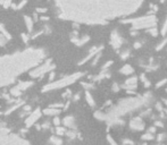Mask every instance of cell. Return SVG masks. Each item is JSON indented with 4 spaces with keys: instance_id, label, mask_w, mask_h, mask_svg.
Segmentation results:
<instances>
[{
    "instance_id": "obj_9",
    "label": "cell",
    "mask_w": 167,
    "mask_h": 145,
    "mask_svg": "<svg viewBox=\"0 0 167 145\" xmlns=\"http://www.w3.org/2000/svg\"><path fill=\"white\" fill-rule=\"evenodd\" d=\"M24 23H25V26H26L29 33H32L33 26H34V20L29 15H24Z\"/></svg>"
},
{
    "instance_id": "obj_27",
    "label": "cell",
    "mask_w": 167,
    "mask_h": 145,
    "mask_svg": "<svg viewBox=\"0 0 167 145\" xmlns=\"http://www.w3.org/2000/svg\"><path fill=\"white\" fill-rule=\"evenodd\" d=\"M35 11L38 14H46L48 11V9L44 8V7H38V8H35Z\"/></svg>"
},
{
    "instance_id": "obj_19",
    "label": "cell",
    "mask_w": 167,
    "mask_h": 145,
    "mask_svg": "<svg viewBox=\"0 0 167 145\" xmlns=\"http://www.w3.org/2000/svg\"><path fill=\"white\" fill-rule=\"evenodd\" d=\"M160 33H161V35H166V33H167V16H166V20H165L164 23H163Z\"/></svg>"
},
{
    "instance_id": "obj_2",
    "label": "cell",
    "mask_w": 167,
    "mask_h": 145,
    "mask_svg": "<svg viewBox=\"0 0 167 145\" xmlns=\"http://www.w3.org/2000/svg\"><path fill=\"white\" fill-rule=\"evenodd\" d=\"M122 23L131 24L132 31L149 30L157 25V18L155 15H144V16L135 17V18H124L122 20Z\"/></svg>"
},
{
    "instance_id": "obj_47",
    "label": "cell",
    "mask_w": 167,
    "mask_h": 145,
    "mask_svg": "<svg viewBox=\"0 0 167 145\" xmlns=\"http://www.w3.org/2000/svg\"><path fill=\"white\" fill-rule=\"evenodd\" d=\"M160 1H161V2H164V1H165V0H160Z\"/></svg>"
},
{
    "instance_id": "obj_4",
    "label": "cell",
    "mask_w": 167,
    "mask_h": 145,
    "mask_svg": "<svg viewBox=\"0 0 167 145\" xmlns=\"http://www.w3.org/2000/svg\"><path fill=\"white\" fill-rule=\"evenodd\" d=\"M53 68H55V65H53V64H51V60L48 59L46 63L43 64V65H41V66H38L35 69L31 70L30 75L32 76V77H40V76L44 75L46 72H50V70H53Z\"/></svg>"
},
{
    "instance_id": "obj_43",
    "label": "cell",
    "mask_w": 167,
    "mask_h": 145,
    "mask_svg": "<svg viewBox=\"0 0 167 145\" xmlns=\"http://www.w3.org/2000/svg\"><path fill=\"white\" fill-rule=\"evenodd\" d=\"M53 77H55V72H50V81H53Z\"/></svg>"
},
{
    "instance_id": "obj_35",
    "label": "cell",
    "mask_w": 167,
    "mask_h": 145,
    "mask_svg": "<svg viewBox=\"0 0 167 145\" xmlns=\"http://www.w3.org/2000/svg\"><path fill=\"white\" fill-rule=\"evenodd\" d=\"M67 135H68V137H71V138H74V137H75V133L69 132V133H67Z\"/></svg>"
},
{
    "instance_id": "obj_41",
    "label": "cell",
    "mask_w": 167,
    "mask_h": 145,
    "mask_svg": "<svg viewBox=\"0 0 167 145\" xmlns=\"http://www.w3.org/2000/svg\"><path fill=\"white\" fill-rule=\"evenodd\" d=\"M53 122H55V125H59V122H60V120H59L58 118H55V120H53Z\"/></svg>"
},
{
    "instance_id": "obj_28",
    "label": "cell",
    "mask_w": 167,
    "mask_h": 145,
    "mask_svg": "<svg viewBox=\"0 0 167 145\" xmlns=\"http://www.w3.org/2000/svg\"><path fill=\"white\" fill-rule=\"evenodd\" d=\"M165 84H167V78L161 79L160 82H159V83H157V84H156V87H161V86H164Z\"/></svg>"
},
{
    "instance_id": "obj_16",
    "label": "cell",
    "mask_w": 167,
    "mask_h": 145,
    "mask_svg": "<svg viewBox=\"0 0 167 145\" xmlns=\"http://www.w3.org/2000/svg\"><path fill=\"white\" fill-rule=\"evenodd\" d=\"M64 122H65V125L74 128V127H73V126H74V119H73V117H66V119L64 120Z\"/></svg>"
},
{
    "instance_id": "obj_3",
    "label": "cell",
    "mask_w": 167,
    "mask_h": 145,
    "mask_svg": "<svg viewBox=\"0 0 167 145\" xmlns=\"http://www.w3.org/2000/svg\"><path fill=\"white\" fill-rule=\"evenodd\" d=\"M84 75L83 72H75V74H73V75H69V76H66V77H63L62 79H59V81H56V82H53L48 84L47 86L43 87L44 91L47 90H53V89H59V87H64V86H67L69 84H72L74 83L75 81H77L79 78H81L82 76Z\"/></svg>"
},
{
    "instance_id": "obj_26",
    "label": "cell",
    "mask_w": 167,
    "mask_h": 145,
    "mask_svg": "<svg viewBox=\"0 0 167 145\" xmlns=\"http://www.w3.org/2000/svg\"><path fill=\"white\" fill-rule=\"evenodd\" d=\"M130 57V50H125V51H123V52L121 53V58L123 60H125L126 58H128Z\"/></svg>"
},
{
    "instance_id": "obj_5",
    "label": "cell",
    "mask_w": 167,
    "mask_h": 145,
    "mask_svg": "<svg viewBox=\"0 0 167 145\" xmlns=\"http://www.w3.org/2000/svg\"><path fill=\"white\" fill-rule=\"evenodd\" d=\"M123 43H124V40H123V37H122L121 33H119L117 30H114L110 33L111 46H113L115 50H118L122 46H123Z\"/></svg>"
},
{
    "instance_id": "obj_6",
    "label": "cell",
    "mask_w": 167,
    "mask_h": 145,
    "mask_svg": "<svg viewBox=\"0 0 167 145\" xmlns=\"http://www.w3.org/2000/svg\"><path fill=\"white\" fill-rule=\"evenodd\" d=\"M102 49H104V46H93V48H92V49L89 51L88 56L85 57V58H83V59L79 63V65H83V64L88 63L89 60L92 59V58H95V57L97 56L98 53H100V51H101Z\"/></svg>"
},
{
    "instance_id": "obj_13",
    "label": "cell",
    "mask_w": 167,
    "mask_h": 145,
    "mask_svg": "<svg viewBox=\"0 0 167 145\" xmlns=\"http://www.w3.org/2000/svg\"><path fill=\"white\" fill-rule=\"evenodd\" d=\"M85 99H86V102L89 103V106H91V107H95V100H93V98H92V95L90 94V93L86 91L85 92Z\"/></svg>"
},
{
    "instance_id": "obj_44",
    "label": "cell",
    "mask_w": 167,
    "mask_h": 145,
    "mask_svg": "<svg viewBox=\"0 0 167 145\" xmlns=\"http://www.w3.org/2000/svg\"><path fill=\"white\" fill-rule=\"evenodd\" d=\"M156 126H159V127H163V124H161L160 121H156V124H155Z\"/></svg>"
},
{
    "instance_id": "obj_37",
    "label": "cell",
    "mask_w": 167,
    "mask_h": 145,
    "mask_svg": "<svg viewBox=\"0 0 167 145\" xmlns=\"http://www.w3.org/2000/svg\"><path fill=\"white\" fill-rule=\"evenodd\" d=\"M134 48H135V49H139V48H141V42H135L134 43Z\"/></svg>"
},
{
    "instance_id": "obj_18",
    "label": "cell",
    "mask_w": 167,
    "mask_h": 145,
    "mask_svg": "<svg viewBox=\"0 0 167 145\" xmlns=\"http://www.w3.org/2000/svg\"><path fill=\"white\" fill-rule=\"evenodd\" d=\"M31 85H32V83H31V82H22V83H20L18 87H20L21 90H24V89H27V87H30Z\"/></svg>"
},
{
    "instance_id": "obj_33",
    "label": "cell",
    "mask_w": 167,
    "mask_h": 145,
    "mask_svg": "<svg viewBox=\"0 0 167 145\" xmlns=\"http://www.w3.org/2000/svg\"><path fill=\"white\" fill-rule=\"evenodd\" d=\"M57 133H58V134H64V133H65V129L58 127V128H57Z\"/></svg>"
},
{
    "instance_id": "obj_15",
    "label": "cell",
    "mask_w": 167,
    "mask_h": 145,
    "mask_svg": "<svg viewBox=\"0 0 167 145\" xmlns=\"http://www.w3.org/2000/svg\"><path fill=\"white\" fill-rule=\"evenodd\" d=\"M38 117H39V112L36 111L35 113H33V115L31 116V117H30V119H27V120H26L27 126L32 125V124H33V121H35L36 119H38Z\"/></svg>"
},
{
    "instance_id": "obj_29",
    "label": "cell",
    "mask_w": 167,
    "mask_h": 145,
    "mask_svg": "<svg viewBox=\"0 0 167 145\" xmlns=\"http://www.w3.org/2000/svg\"><path fill=\"white\" fill-rule=\"evenodd\" d=\"M59 112V110H49V109H48V110H46V111H44V113H47V115H57V113H58Z\"/></svg>"
},
{
    "instance_id": "obj_34",
    "label": "cell",
    "mask_w": 167,
    "mask_h": 145,
    "mask_svg": "<svg viewBox=\"0 0 167 145\" xmlns=\"http://www.w3.org/2000/svg\"><path fill=\"white\" fill-rule=\"evenodd\" d=\"M164 138H165V134H159V135H158V137H157L158 141H163Z\"/></svg>"
},
{
    "instance_id": "obj_48",
    "label": "cell",
    "mask_w": 167,
    "mask_h": 145,
    "mask_svg": "<svg viewBox=\"0 0 167 145\" xmlns=\"http://www.w3.org/2000/svg\"><path fill=\"white\" fill-rule=\"evenodd\" d=\"M166 92H167V89H166Z\"/></svg>"
},
{
    "instance_id": "obj_24",
    "label": "cell",
    "mask_w": 167,
    "mask_h": 145,
    "mask_svg": "<svg viewBox=\"0 0 167 145\" xmlns=\"http://www.w3.org/2000/svg\"><path fill=\"white\" fill-rule=\"evenodd\" d=\"M148 33H150L152 36H157V35H158V30H157V27L155 26V27H151V29H149V30H148Z\"/></svg>"
},
{
    "instance_id": "obj_11",
    "label": "cell",
    "mask_w": 167,
    "mask_h": 145,
    "mask_svg": "<svg viewBox=\"0 0 167 145\" xmlns=\"http://www.w3.org/2000/svg\"><path fill=\"white\" fill-rule=\"evenodd\" d=\"M26 5H27V0H21L20 2L16 3V5L13 2V5H12V8H13L14 10H21V9H23V8L26 6Z\"/></svg>"
},
{
    "instance_id": "obj_31",
    "label": "cell",
    "mask_w": 167,
    "mask_h": 145,
    "mask_svg": "<svg viewBox=\"0 0 167 145\" xmlns=\"http://www.w3.org/2000/svg\"><path fill=\"white\" fill-rule=\"evenodd\" d=\"M123 143H124V145L126 144V145H133L134 143H133V141H130V139H124L123 141Z\"/></svg>"
},
{
    "instance_id": "obj_25",
    "label": "cell",
    "mask_w": 167,
    "mask_h": 145,
    "mask_svg": "<svg viewBox=\"0 0 167 145\" xmlns=\"http://www.w3.org/2000/svg\"><path fill=\"white\" fill-rule=\"evenodd\" d=\"M50 142L53 143V144H55V145H60V144H62V139L57 138L56 136H53V137L50 138Z\"/></svg>"
},
{
    "instance_id": "obj_20",
    "label": "cell",
    "mask_w": 167,
    "mask_h": 145,
    "mask_svg": "<svg viewBox=\"0 0 167 145\" xmlns=\"http://www.w3.org/2000/svg\"><path fill=\"white\" fill-rule=\"evenodd\" d=\"M154 138H155L154 135H152L151 133H149V132L142 136V139H143V141H151V139H154Z\"/></svg>"
},
{
    "instance_id": "obj_10",
    "label": "cell",
    "mask_w": 167,
    "mask_h": 145,
    "mask_svg": "<svg viewBox=\"0 0 167 145\" xmlns=\"http://www.w3.org/2000/svg\"><path fill=\"white\" fill-rule=\"evenodd\" d=\"M119 72H122L123 75H133L134 69H133V67L130 66V65H124V66L119 69Z\"/></svg>"
},
{
    "instance_id": "obj_30",
    "label": "cell",
    "mask_w": 167,
    "mask_h": 145,
    "mask_svg": "<svg viewBox=\"0 0 167 145\" xmlns=\"http://www.w3.org/2000/svg\"><path fill=\"white\" fill-rule=\"evenodd\" d=\"M22 39H23L24 42L27 43V42H29V40H31V36H30L29 34H24V33H22Z\"/></svg>"
},
{
    "instance_id": "obj_36",
    "label": "cell",
    "mask_w": 167,
    "mask_h": 145,
    "mask_svg": "<svg viewBox=\"0 0 167 145\" xmlns=\"http://www.w3.org/2000/svg\"><path fill=\"white\" fill-rule=\"evenodd\" d=\"M40 20L47 22V20H49V17H48V16H40Z\"/></svg>"
},
{
    "instance_id": "obj_32",
    "label": "cell",
    "mask_w": 167,
    "mask_h": 145,
    "mask_svg": "<svg viewBox=\"0 0 167 145\" xmlns=\"http://www.w3.org/2000/svg\"><path fill=\"white\" fill-rule=\"evenodd\" d=\"M108 142H109V143H110V144H111V145H118V144H117V143L115 142L114 139L111 138L110 136H108Z\"/></svg>"
},
{
    "instance_id": "obj_12",
    "label": "cell",
    "mask_w": 167,
    "mask_h": 145,
    "mask_svg": "<svg viewBox=\"0 0 167 145\" xmlns=\"http://www.w3.org/2000/svg\"><path fill=\"white\" fill-rule=\"evenodd\" d=\"M0 33L2 34V35L6 36V37H7L8 40L12 39V35H10V33L8 32V31H7V29L5 27V25H3V24L1 23V22H0Z\"/></svg>"
},
{
    "instance_id": "obj_17",
    "label": "cell",
    "mask_w": 167,
    "mask_h": 145,
    "mask_svg": "<svg viewBox=\"0 0 167 145\" xmlns=\"http://www.w3.org/2000/svg\"><path fill=\"white\" fill-rule=\"evenodd\" d=\"M140 78L142 79V82H143L144 87H149V86H150V81H149L148 78H146V75H144V74H142V75H141Z\"/></svg>"
},
{
    "instance_id": "obj_7",
    "label": "cell",
    "mask_w": 167,
    "mask_h": 145,
    "mask_svg": "<svg viewBox=\"0 0 167 145\" xmlns=\"http://www.w3.org/2000/svg\"><path fill=\"white\" fill-rule=\"evenodd\" d=\"M130 128L133 129V130H142L144 128V124L142 121V119L141 118L132 119L131 122H130Z\"/></svg>"
},
{
    "instance_id": "obj_46",
    "label": "cell",
    "mask_w": 167,
    "mask_h": 145,
    "mask_svg": "<svg viewBox=\"0 0 167 145\" xmlns=\"http://www.w3.org/2000/svg\"><path fill=\"white\" fill-rule=\"evenodd\" d=\"M165 103H166V107H167V100H166V101H165Z\"/></svg>"
},
{
    "instance_id": "obj_40",
    "label": "cell",
    "mask_w": 167,
    "mask_h": 145,
    "mask_svg": "<svg viewBox=\"0 0 167 145\" xmlns=\"http://www.w3.org/2000/svg\"><path fill=\"white\" fill-rule=\"evenodd\" d=\"M156 107L158 108V111H161V110H163V108H161V104H160V103H157V104H156Z\"/></svg>"
},
{
    "instance_id": "obj_45",
    "label": "cell",
    "mask_w": 167,
    "mask_h": 145,
    "mask_svg": "<svg viewBox=\"0 0 167 145\" xmlns=\"http://www.w3.org/2000/svg\"><path fill=\"white\" fill-rule=\"evenodd\" d=\"M2 3H3V0H0V5L2 6Z\"/></svg>"
},
{
    "instance_id": "obj_38",
    "label": "cell",
    "mask_w": 167,
    "mask_h": 145,
    "mask_svg": "<svg viewBox=\"0 0 167 145\" xmlns=\"http://www.w3.org/2000/svg\"><path fill=\"white\" fill-rule=\"evenodd\" d=\"M118 89H119V87H118L117 84H114V85H113V90H114V92H117Z\"/></svg>"
},
{
    "instance_id": "obj_42",
    "label": "cell",
    "mask_w": 167,
    "mask_h": 145,
    "mask_svg": "<svg viewBox=\"0 0 167 145\" xmlns=\"http://www.w3.org/2000/svg\"><path fill=\"white\" fill-rule=\"evenodd\" d=\"M80 99V94L79 93H77V94H76V95H74V101H77V100Z\"/></svg>"
},
{
    "instance_id": "obj_1",
    "label": "cell",
    "mask_w": 167,
    "mask_h": 145,
    "mask_svg": "<svg viewBox=\"0 0 167 145\" xmlns=\"http://www.w3.org/2000/svg\"><path fill=\"white\" fill-rule=\"evenodd\" d=\"M53 2L60 20L101 25L134 14L144 0H53Z\"/></svg>"
},
{
    "instance_id": "obj_21",
    "label": "cell",
    "mask_w": 167,
    "mask_h": 145,
    "mask_svg": "<svg viewBox=\"0 0 167 145\" xmlns=\"http://www.w3.org/2000/svg\"><path fill=\"white\" fill-rule=\"evenodd\" d=\"M166 44H167V36L165 37L164 40H163V41H161L160 43H159V44H158V46L156 48V50H157V51H159V50L163 49V48H164V46H166Z\"/></svg>"
},
{
    "instance_id": "obj_14",
    "label": "cell",
    "mask_w": 167,
    "mask_h": 145,
    "mask_svg": "<svg viewBox=\"0 0 167 145\" xmlns=\"http://www.w3.org/2000/svg\"><path fill=\"white\" fill-rule=\"evenodd\" d=\"M137 82H138V77L137 76H132V77H130V78L125 81V84L126 85H137Z\"/></svg>"
},
{
    "instance_id": "obj_8",
    "label": "cell",
    "mask_w": 167,
    "mask_h": 145,
    "mask_svg": "<svg viewBox=\"0 0 167 145\" xmlns=\"http://www.w3.org/2000/svg\"><path fill=\"white\" fill-rule=\"evenodd\" d=\"M89 40H90V36L89 35H83V36L75 35V37H72V42L75 43L77 46H82L88 42Z\"/></svg>"
},
{
    "instance_id": "obj_22",
    "label": "cell",
    "mask_w": 167,
    "mask_h": 145,
    "mask_svg": "<svg viewBox=\"0 0 167 145\" xmlns=\"http://www.w3.org/2000/svg\"><path fill=\"white\" fill-rule=\"evenodd\" d=\"M12 5H13V0H3L2 7L5 8V9H7V8H10V7H12Z\"/></svg>"
},
{
    "instance_id": "obj_23",
    "label": "cell",
    "mask_w": 167,
    "mask_h": 145,
    "mask_svg": "<svg viewBox=\"0 0 167 145\" xmlns=\"http://www.w3.org/2000/svg\"><path fill=\"white\" fill-rule=\"evenodd\" d=\"M7 41H8V39H7L6 36L0 33V46H5V44L7 43Z\"/></svg>"
},
{
    "instance_id": "obj_39",
    "label": "cell",
    "mask_w": 167,
    "mask_h": 145,
    "mask_svg": "<svg viewBox=\"0 0 167 145\" xmlns=\"http://www.w3.org/2000/svg\"><path fill=\"white\" fill-rule=\"evenodd\" d=\"M148 132H149V133H151V134H152V133H155V132H156V127H151V128L149 129Z\"/></svg>"
}]
</instances>
